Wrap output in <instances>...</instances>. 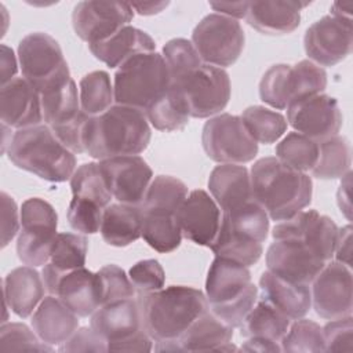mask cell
<instances>
[{"label":"cell","instance_id":"obj_32","mask_svg":"<svg viewBox=\"0 0 353 353\" xmlns=\"http://www.w3.org/2000/svg\"><path fill=\"white\" fill-rule=\"evenodd\" d=\"M150 248L167 254L175 251L182 241L176 214L167 211H142V236Z\"/></svg>","mask_w":353,"mask_h":353},{"label":"cell","instance_id":"obj_60","mask_svg":"<svg viewBox=\"0 0 353 353\" xmlns=\"http://www.w3.org/2000/svg\"><path fill=\"white\" fill-rule=\"evenodd\" d=\"M350 188H352V171L341 178V185L336 192V201L341 212L346 216L347 221H352V200H350Z\"/></svg>","mask_w":353,"mask_h":353},{"label":"cell","instance_id":"obj_42","mask_svg":"<svg viewBox=\"0 0 353 353\" xmlns=\"http://www.w3.org/2000/svg\"><path fill=\"white\" fill-rule=\"evenodd\" d=\"M274 152L281 163L306 174L317 161L319 142L292 131L277 143Z\"/></svg>","mask_w":353,"mask_h":353},{"label":"cell","instance_id":"obj_61","mask_svg":"<svg viewBox=\"0 0 353 353\" xmlns=\"http://www.w3.org/2000/svg\"><path fill=\"white\" fill-rule=\"evenodd\" d=\"M240 349L244 352H281V346L279 342L259 336L247 338Z\"/></svg>","mask_w":353,"mask_h":353},{"label":"cell","instance_id":"obj_33","mask_svg":"<svg viewBox=\"0 0 353 353\" xmlns=\"http://www.w3.org/2000/svg\"><path fill=\"white\" fill-rule=\"evenodd\" d=\"M352 165V146L346 137L334 135L319 142V157L312 175L319 179H341Z\"/></svg>","mask_w":353,"mask_h":353},{"label":"cell","instance_id":"obj_40","mask_svg":"<svg viewBox=\"0 0 353 353\" xmlns=\"http://www.w3.org/2000/svg\"><path fill=\"white\" fill-rule=\"evenodd\" d=\"M188 196V186L171 175H157L152 179L145 199L139 205L142 211H167L176 214Z\"/></svg>","mask_w":353,"mask_h":353},{"label":"cell","instance_id":"obj_23","mask_svg":"<svg viewBox=\"0 0 353 353\" xmlns=\"http://www.w3.org/2000/svg\"><path fill=\"white\" fill-rule=\"evenodd\" d=\"M309 1H250L247 23L262 34L280 36L292 33L301 23V11Z\"/></svg>","mask_w":353,"mask_h":353},{"label":"cell","instance_id":"obj_35","mask_svg":"<svg viewBox=\"0 0 353 353\" xmlns=\"http://www.w3.org/2000/svg\"><path fill=\"white\" fill-rule=\"evenodd\" d=\"M149 124L164 132L183 130L189 123V110L179 90L171 84L170 90L145 110Z\"/></svg>","mask_w":353,"mask_h":353},{"label":"cell","instance_id":"obj_39","mask_svg":"<svg viewBox=\"0 0 353 353\" xmlns=\"http://www.w3.org/2000/svg\"><path fill=\"white\" fill-rule=\"evenodd\" d=\"M240 117L256 143L270 145L277 142L288 127L285 117L280 112L261 105L248 106Z\"/></svg>","mask_w":353,"mask_h":353},{"label":"cell","instance_id":"obj_11","mask_svg":"<svg viewBox=\"0 0 353 353\" xmlns=\"http://www.w3.org/2000/svg\"><path fill=\"white\" fill-rule=\"evenodd\" d=\"M172 84L182 94L189 114L194 119L219 114L228 106L232 94L228 72L207 63Z\"/></svg>","mask_w":353,"mask_h":353},{"label":"cell","instance_id":"obj_22","mask_svg":"<svg viewBox=\"0 0 353 353\" xmlns=\"http://www.w3.org/2000/svg\"><path fill=\"white\" fill-rule=\"evenodd\" d=\"M90 327L108 342V346L132 336L143 330L139 301L128 298L101 305L91 314Z\"/></svg>","mask_w":353,"mask_h":353},{"label":"cell","instance_id":"obj_43","mask_svg":"<svg viewBox=\"0 0 353 353\" xmlns=\"http://www.w3.org/2000/svg\"><path fill=\"white\" fill-rule=\"evenodd\" d=\"M70 189L73 197H81L97 203L99 207L105 208L110 204L113 199L105 176L101 171L99 163H85L77 167L72 175Z\"/></svg>","mask_w":353,"mask_h":353},{"label":"cell","instance_id":"obj_5","mask_svg":"<svg viewBox=\"0 0 353 353\" xmlns=\"http://www.w3.org/2000/svg\"><path fill=\"white\" fill-rule=\"evenodd\" d=\"M208 309L232 328H240L259 298L248 266L215 256L205 279Z\"/></svg>","mask_w":353,"mask_h":353},{"label":"cell","instance_id":"obj_55","mask_svg":"<svg viewBox=\"0 0 353 353\" xmlns=\"http://www.w3.org/2000/svg\"><path fill=\"white\" fill-rule=\"evenodd\" d=\"M0 208H1V248H4L19 233L21 210H18L15 200L6 192L0 193Z\"/></svg>","mask_w":353,"mask_h":353},{"label":"cell","instance_id":"obj_58","mask_svg":"<svg viewBox=\"0 0 353 353\" xmlns=\"http://www.w3.org/2000/svg\"><path fill=\"white\" fill-rule=\"evenodd\" d=\"M18 59L14 54V50L6 44L0 46V70H1V85L7 84L12 79H15V73L18 72Z\"/></svg>","mask_w":353,"mask_h":353},{"label":"cell","instance_id":"obj_20","mask_svg":"<svg viewBox=\"0 0 353 353\" xmlns=\"http://www.w3.org/2000/svg\"><path fill=\"white\" fill-rule=\"evenodd\" d=\"M222 211L211 194L203 189L188 193L176 211L182 236L192 243L210 247L219 230Z\"/></svg>","mask_w":353,"mask_h":353},{"label":"cell","instance_id":"obj_50","mask_svg":"<svg viewBox=\"0 0 353 353\" xmlns=\"http://www.w3.org/2000/svg\"><path fill=\"white\" fill-rule=\"evenodd\" d=\"M102 214L103 208L97 203L81 197H73L69 203L66 216L69 225L76 232L83 234H94L101 229Z\"/></svg>","mask_w":353,"mask_h":353},{"label":"cell","instance_id":"obj_31","mask_svg":"<svg viewBox=\"0 0 353 353\" xmlns=\"http://www.w3.org/2000/svg\"><path fill=\"white\" fill-rule=\"evenodd\" d=\"M290 324L291 320L285 314L263 298H258L256 303L240 325V334L244 338L259 336L280 343Z\"/></svg>","mask_w":353,"mask_h":353},{"label":"cell","instance_id":"obj_8","mask_svg":"<svg viewBox=\"0 0 353 353\" xmlns=\"http://www.w3.org/2000/svg\"><path fill=\"white\" fill-rule=\"evenodd\" d=\"M57 228L58 215L48 201L40 197L26 199L21 205V230L17 239L19 261L33 268L44 266L50 261Z\"/></svg>","mask_w":353,"mask_h":353},{"label":"cell","instance_id":"obj_10","mask_svg":"<svg viewBox=\"0 0 353 353\" xmlns=\"http://www.w3.org/2000/svg\"><path fill=\"white\" fill-rule=\"evenodd\" d=\"M203 149L219 164H245L258 154V143L247 131L240 116L219 113L205 121L201 131Z\"/></svg>","mask_w":353,"mask_h":353},{"label":"cell","instance_id":"obj_37","mask_svg":"<svg viewBox=\"0 0 353 353\" xmlns=\"http://www.w3.org/2000/svg\"><path fill=\"white\" fill-rule=\"evenodd\" d=\"M80 108L88 116H99L114 103V90L110 76L105 70L84 74L79 83Z\"/></svg>","mask_w":353,"mask_h":353},{"label":"cell","instance_id":"obj_3","mask_svg":"<svg viewBox=\"0 0 353 353\" xmlns=\"http://www.w3.org/2000/svg\"><path fill=\"white\" fill-rule=\"evenodd\" d=\"M150 124L143 112L113 105L88 119L84 128V152L97 160L142 153L150 142Z\"/></svg>","mask_w":353,"mask_h":353},{"label":"cell","instance_id":"obj_1","mask_svg":"<svg viewBox=\"0 0 353 353\" xmlns=\"http://www.w3.org/2000/svg\"><path fill=\"white\" fill-rule=\"evenodd\" d=\"M142 323L159 352H179L176 341L208 310L205 295L193 287L170 285L139 295Z\"/></svg>","mask_w":353,"mask_h":353},{"label":"cell","instance_id":"obj_15","mask_svg":"<svg viewBox=\"0 0 353 353\" xmlns=\"http://www.w3.org/2000/svg\"><path fill=\"white\" fill-rule=\"evenodd\" d=\"M285 120L295 132L320 142L339 134L343 117L338 101L321 92L290 103Z\"/></svg>","mask_w":353,"mask_h":353},{"label":"cell","instance_id":"obj_14","mask_svg":"<svg viewBox=\"0 0 353 353\" xmlns=\"http://www.w3.org/2000/svg\"><path fill=\"white\" fill-rule=\"evenodd\" d=\"M132 18L134 10L130 3L85 0L73 7L72 26L83 41L94 44L116 34L130 25Z\"/></svg>","mask_w":353,"mask_h":353},{"label":"cell","instance_id":"obj_53","mask_svg":"<svg viewBox=\"0 0 353 353\" xmlns=\"http://www.w3.org/2000/svg\"><path fill=\"white\" fill-rule=\"evenodd\" d=\"M90 117L91 116H88L81 110L72 120L50 128L54 132V135L61 141V143H63L74 154L85 153L84 152V128Z\"/></svg>","mask_w":353,"mask_h":353},{"label":"cell","instance_id":"obj_19","mask_svg":"<svg viewBox=\"0 0 353 353\" xmlns=\"http://www.w3.org/2000/svg\"><path fill=\"white\" fill-rule=\"evenodd\" d=\"M272 236L274 240L301 239L328 262L334 258L338 226L330 216L321 215L316 210H302L294 216L277 222Z\"/></svg>","mask_w":353,"mask_h":353},{"label":"cell","instance_id":"obj_54","mask_svg":"<svg viewBox=\"0 0 353 353\" xmlns=\"http://www.w3.org/2000/svg\"><path fill=\"white\" fill-rule=\"evenodd\" d=\"M59 352H109L108 342L91 327H80L61 346Z\"/></svg>","mask_w":353,"mask_h":353},{"label":"cell","instance_id":"obj_24","mask_svg":"<svg viewBox=\"0 0 353 353\" xmlns=\"http://www.w3.org/2000/svg\"><path fill=\"white\" fill-rule=\"evenodd\" d=\"M3 301L21 319L29 317L44 299L43 277L33 266L12 269L3 279Z\"/></svg>","mask_w":353,"mask_h":353},{"label":"cell","instance_id":"obj_57","mask_svg":"<svg viewBox=\"0 0 353 353\" xmlns=\"http://www.w3.org/2000/svg\"><path fill=\"white\" fill-rule=\"evenodd\" d=\"M352 225H346L338 229V236L334 248L335 261L352 268Z\"/></svg>","mask_w":353,"mask_h":353},{"label":"cell","instance_id":"obj_25","mask_svg":"<svg viewBox=\"0 0 353 353\" xmlns=\"http://www.w3.org/2000/svg\"><path fill=\"white\" fill-rule=\"evenodd\" d=\"M30 324L41 342L50 346H61L79 328V316L57 296L50 295L33 312Z\"/></svg>","mask_w":353,"mask_h":353},{"label":"cell","instance_id":"obj_7","mask_svg":"<svg viewBox=\"0 0 353 353\" xmlns=\"http://www.w3.org/2000/svg\"><path fill=\"white\" fill-rule=\"evenodd\" d=\"M18 62L22 77L39 94L72 79L59 43L44 32L29 33L19 41Z\"/></svg>","mask_w":353,"mask_h":353},{"label":"cell","instance_id":"obj_46","mask_svg":"<svg viewBox=\"0 0 353 353\" xmlns=\"http://www.w3.org/2000/svg\"><path fill=\"white\" fill-rule=\"evenodd\" d=\"M161 55L165 61L172 83L179 81L203 65V61L192 41L182 37L168 40L163 47Z\"/></svg>","mask_w":353,"mask_h":353},{"label":"cell","instance_id":"obj_17","mask_svg":"<svg viewBox=\"0 0 353 353\" xmlns=\"http://www.w3.org/2000/svg\"><path fill=\"white\" fill-rule=\"evenodd\" d=\"M327 262L301 239H279L266 251L268 270L287 281L309 284Z\"/></svg>","mask_w":353,"mask_h":353},{"label":"cell","instance_id":"obj_56","mask_svg":"<svg viewBox=\"0 0 353 353\" xmlns=\"http://www.w3.org/2000/svg\"><path fill=\"white\" fill-rule=\"evenodd\" d=\"M153 347V339L146 332V330H141L132 336L112 343L108 346L109 352H150Z\"/></svg>","mask_w":353,"mask_h":353},{"label":"cell","instance_id":"obj_12","mask_svg":"<svg viewBox=\"0 0 353 353\" xmlns=\"http://www.w3.org/2000/svg\"><path fill=\"white\" fill-rule=\"evenodd\" d=\"M41 277L47 292L57 296L79 317L91 316L101 306L98 274L85 266L58 274L46 263Z\"/></svg>","mask_w":353,"mask_h":353},{"label":"cell","instance_id":"obj_6","mask_svg":"<svg viewBox=\"0 0 353 353\" xmlns=\"http://www.w3.org/2000/svg\"><path fill=\"white\" fill-rule=\"evenodd\" d=\"M171 76L161 54L153 51L127 59L114 73V103L145 113L171 87Z\"/></svg>","mask_w":353,"mask_h":353},{"label":"cell","instance_id":"obj_9","mask_svg":"<svg viewBox=\"0 0 353 353\" xmlns=\"http://www.w3.org/2000/svg\"><path fill=\"white\" fill-rule=\"evenodd\" d=\"M190 41L203 63L225 69L240 58L245 36L237 19L212 12L194 26Z\"/></svg>","mask_w":353,"mask_h":353},{"label":"cell","instance_id":"obj_41","mask_svg":"<svg viewBox=\"0 0 353 353\" xmlns=\"http://www.w3.org/2000/svg\"><path fill=\"white\" fill-rule=\"evenodd\" d=\"M88 252L85 236L77 233H58L50 251L47 262L58 274L84 268Z\"/></svg>","mask_w":353,"mask_h":353},{"label":"cell","instance_id":"obj_44","mask_svg":"<svg viewBox=\"0 0 353 353\" xmlns=\"http://www.w3.org/2000/svg\"><path fill=\"white\" fill-rule=\"evenodd\" d=\"M327 87L325 70L312 62L302 59L290 68L288 73V101L290 103L305 97L324 92ZM288 103V105H290Z\"/></svg>","mask_w":353,"mask_h":353},{"label":"cell","instance_id":"obj_29","mask_svg":"<svg viewBox=\"0 0 353 353\" xmlns=\"http://www.w3.org/2000/svg\"><path fill=\"white\" fill-rule=\"evenodd\" d=\"M88 48L97 59L109 68H120L134 55L153 52L156 43L145 30L127 25L109 39L88 44Z\"/></svg>","mask_w":353,"mask_h":353},{"label":"cell","instance_id":"obj_28","mask_svg":"<svg viewBox=\"0 0 353 353\" xmlns=\"http://www.w3.org/2000/svg\"><path fill=\"white\" fill-rule=\"evenodd\" d=\"M261 298L273 305L290 320H298L307 314L312 307L309 284L287 281L269 270L259 277Z\"/></svg>","mask_w":353,"mask_h":353},{"label":"cell","instance_id":"obj_59","mask_svg":"<svg viewBox=\"0 0 353 353\" xmlns=\"http://www.w3.org/2000/svg\"><path fill=\"white\" fill-rule=\"evenodd\" d=\"M210 7L216 11V14L233 18V19H241L245 18L250 1H211L208 3Z\"/></svg>","mask_w":353,"mask_h":353},{"label":"cell","instance_id":"obj_18","mask_svg":"<svg viewBox=\"0 0 353 353\" xmlns=\"http://www.w3.org/2000/svg\"><path fill=\"white\" fill-rule=\"evenodd\" d=\"M106 185L119 203L141 205L153 179L149 164L138 154L117 156L99 161Z\"/></svg>","mask_w":353,"mask_h":353},{"label":"cell","instance_id":"obj_26","mask_svg":"<svg viewBox=\"0 0 353 353\" xmlns=\"http://www.w3.org/2000/svg\"><path fill=\"white\" fill-rule=\"evenodd\" d=\"M208 189L222 212L254 200L250 171L241 164L216 165L208 176Z\"/></svg>","mask_w":353,"mask_h":353},{"label":"cell","instance_id":"obj_51","mask_svg":"<svg viewBox=\"0 0 353 353\" xmlns=\"http://www.w3.org/2000/svg\"><path fill=\"white\" fill-rule=\"evenodd\" d=\"M128 277L138 295L150 294L164 288L165 273L157 259H143L131 266Z\"/></svg>","mask_w":353,"mask_h":353},{"label":"cell","instance_id":"obj_48","mask_svg":"<svg viewBox=\"0 0 353 353\" xmlns=\"http://www.w3.org/2000/svg\"><path fill=\"white\" fill-rule=\"evenodd\" d=\"M0 350L52 352L54 347L41 342L37 334L23 323H3L0 328Z\"/></svg>","mask_w":353,"mask_h":353},{"label":"cell","instance_id":"obj_62","mask_svg":"<svg viewBox=\"0 0 353 353\" xmlns=\"http://www.w3.org/2000/svg\"><path fill=\"white\" fill-rule=\"evenodd\" d=\"M170 3L168 1H143V3H130L131 8L139 15H154L161 12Z\"/></svg>","mask_w":353,"mask_h":353},{"label":"cell","instance_id":"obj_38","mask_svg":"<svg viewBox=\"0 0 353 353\" xmlns=\"http://www.w3.org/2000/svg\"><path fill=\"white\" fill-rule=\"evenodd\" d=\"M210 248L215 256L228 258L248 268L255 265L263 254L262 243L237 234L222 222L218 234Z\"/></svg>","mask_w":353,"mask_h":353},{"label":"cell","instance_id":"obj_63","mask_svg":"<svg viewBox=\"0 0 353 353\" xmlns=\"http://www.w3.org/2000/svg\"><path fill=\"white\" fill-rule=\"evenodd\" d=\"M352 10H353V3H341L336 1L331 6V15L342 19H350L352 21Z\"/></svg>","mask_w":353,"mask_h":353},{"label":"cell","instance_id":"obj_47","mask_svg":"<svg viewBox=\"0 0 353 353\" xmlns=\"http://www.w3.org/2000/svg\"><path fill=\"white\" fill-rule=\"evenodd\" d=\"M291 65L277 63L270 66L259 81V97L266 105L283 110L287 109L288 101V73Z\"/></svg>","mask_w":353,"mask_h":353},{"label":"cell","instance_id":"obj_49","mask_svg":"<svg viewBox=\"0 0 353 353\" xmlns=\"http://www.w3.org/2000/svg\"><path fill=\"white\" fill-rule=\"evenodd\" d=\"M99 287H101V305L119 301L135 298L137 291L125 274V272L117 265H106L98 272Z\"/></svg>","mask_w":353,"mask_h":353},{"label":"cell","instance_id":"obj_21","mask_svg":"<svg viewBox=\"0 0 353 353\" xmlns=\"http://www.w3.org/2000/svg\"><path fill=\"white\" fill-rule=\"evenodd\" d=\"M1 124L10 128H28L43 124L40 94L23 77H15L0 90Z\"/></svg>","mask_w":353,"mask_h":353},{"label":"cell","instance_id":"obj_45","mask_svg":"<svg viewBox=\"0 0 353 353\" xmlns=\"http://www.w3.org/2000/svg\"><path fill=\"white\" fill-rule=\"evenodd\" d=\"M281 352L320 353L325 352L323 327L313 320L298 319L290 324L280 341Z\"/></svg>","mask_w":353,"mask_h":353},{"label":"cell","instance_id":"obj_36","mask_svg":"<svg viewBox=\"0 0 353 353\" xmlns=\"http://www.w3.org/2000/svg\"><path fill=\"white\" fill-rule=\"evenodd\" d=\"M221 222L237 234L258 243H263L268 239L270 228V218L268 212L255 200H251L234 210L222 212Z\"/></svg>","mask_w":353,"mask_h":353},{"label":"cell","instance_id":"obj_16","mask_svg":"<svg viewBox=\"0 0 353 353\" xmlns=\"http://www.w3.org/2000/svg\"><path fill=\"white\" fill-rule=\"evenodd\" d=\"M303 47L307 58L319 66H334L352 52L353 28L350 19L324 15L305 32Z\"/></svg>","mask_w":353,"mask_h":353},{"label":"cell","instance_id":"obj_4","mask_svg":"<svg viewBox=\"0 0 353 353\" xmlns=\"http://www.w3.org/2000/svg\"><path fill=\"white\" fill-rule=\"evenodd\" d=\"M6 153L17 168L48 182H65L76 170L74 153L44 123L17 130Z\"/></svg>","mask_w":353,"mask_h":353},{"label":"cell","instance_id":"obj_30","mask_svg":"<svg viewBox=\"0 0 353 353\" xmlns=\"http://www.w3.org/2000/svg\"><path fill=\"white\" fill-rule=\"evenodd\" d=\"M101 236L113 247H127L142 236V210L139 205L110 203L103 208Z\"/></svg>","mask_w":353,"mask_h":353},{"label":"cell","instance_id":"obj_27","mask_svg":"<svg viewBox=\"0 0 353 353\" xmlns=\"http://www.w3.org/2000/svg\"><path fill=\"white\" fill-rule=\"evenodd\" d=\"M233 330L219 320L210 309L199 316L176 341L179 352H230L237 350L232 343Z\"/></svg>","mask_w":353,"mask_h":353},{"label":"cell","instance_id":"obj_13","mask_svg":"<svg viewBox=\"0 0 353 353\" xmlns=\"http://www.w3.org/2000/svg\"><path fill=\"white\" fill-rule=\"evenodd\" d=\"M310 284L312 306L321 319L352 316V268L338 261H328Z\"/></svg>","mask_w":353,"mask_h":353},{"label":"cell","instance_id":"obj_52","mask_svg":"<svg viewBox=\"0 0 353 353\" xmlns=\"http://www.w3.org/2000/svg\"><path fill=\"white\" fill-rule=\"evenodd\" d=\"M325 352L353 350V321L352 316L330 320L323 327Z\"/></svg>","mask_w":353,"mask_h":353},{"label":"cell","instance_id":"obj_34","mask_svg":"<svg viewBox=\"0 0 353 353\" xmlns=\"http://www.w3.org/2000/svg\"><path fill=\"white\" fill-rule=\"evenodd\" d=\"M44 124L55 127L72 120L80 112L79 90L73 79L40 94Z\"/></svg>","mask_w":353,"mask_h":353},{"label":"cell","instance_id":"obj_2","mask_svg":"<svg viewBox=\"0 0 353 353\" xmlns=\"http://www.w3.org/2000/svg\"><path fill=\"white\" fill-rule=\"evenodd\" d=\"M250 176L252 197L272 221H285L312 201V178L285 165L276 156L256 160L251 167Z\"/></svg>","mask_w":353,"mask_h":353}]
</instances>
